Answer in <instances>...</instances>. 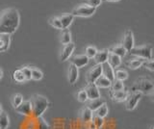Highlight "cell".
Masks as SVG:
<instances>
[{"mask_svg":"<svg viewBox=\"0 0 154 129\" xmlns=\"http://www.w3.org/2000/svg\"><path fill=\"white\" fill-rule=\"evenodd\" d=\"M19 21L20 17L17 9H5L0 13V34H14L19 26Z\"/></svg>","mask_w":154,"mask_h":129,"instance_id":"6da1fadb","label":"cell"},{"mask_svg":"<svg viewBox=\"0 0 154 129\" xmlns=\"http://www.w3.org/2000/svg\"><path fill=\"white\" fill-rule=\"evenodd\" d=\"M32 115L35 118H40L42 116V114L45 112V110L49 106V102L45 97L41 94L34 95L32 100Z\"/></svg>","mask_w":154,"mask_h":129,"instance_id":"7a4b0ae2","label":"cell"},{"mask_svg":"<svg viewBox=\"0 0 154 129\" xmlns=\"http://www.w3.org/2000/svg\"><path fill=\"white\" fill-rule=\"evenodd\" d=\"M154 90V86L151 80L146 78H140L135 81L134 86L132 87V91L142 93L143 94H152Z\"/></svg>","mask_w":154,"mask_h":129,"instance_id":"3957f363","label":"cell"},{"mask_svg":"<svg viewBox=\"0 0 154 129\" xmlns=\"http://www.w3.org/2000/svg\"><path fill=\"white\" fill-rule=\"evenodd\" d=\"M130 54L133 56H136L138 58L144 59V60H150L152 59V47L150 45H142L136 46L130 50Z\"/></svg>","mask_w":154,"mask_h":129,"instance_id":"277c9868","label":"cell"},{"mask_svg":"<svg viewBox=\"0 0 154 129\" xmlns=\"http://www.w3.org/2000/svg\"><path fill=\"white\" fill-rule=\"evenodd\" d=\"M95 12H96V8L91 7L89 5H86V4H82V5H79L73 9L71 15L73 17H88L93 16Z\"/></svg>","mask_w":154,"mask_h":129,"instance_id":"5b68a950","label":"cell"},{"mask_svg":"<svg viewBox=\"0 0 154 129\" xmlns=\"http://www.w3.org/2000/svg\"><path fill=\"white\" fill-rule=\"evenodd\" d=\"M142 97H143V94L140 92H137V91H132V92H130L126 100H125V108H126L128 111H132V110H134L137 107V105L140 100H141Z\"/></svg>","mask_w":154,"mask_h":129,"instance_id":"8992f818","label":"cell"},{"mask_svg":"<svg viewBox=\"0 0 154 129\" xmlns=\"http://www.w3.org/2000/svg\"><path fill=\"white\" fill-rule=\"evenodd\" d=\"M100 75H102V66L95 65L94 68H91L86 75V80L88 84H94L95 80L97 79Z\"/></svg>","mask_w":154,"mask_h":129,"instance_id":"52a82bcc","label":"cell"},{"mask_svg":"<svg viewBox=\"0 0 154 129\" xmlns=\"http://www.w3.org/2000/svg\"><path fill=\"white\" fill-rule=\"evenodd\" d=\"M122 45L125 48L126 52H130V50L134 47V37L131 30H127L125 32Z\"/></svg>","mask_w":154,"mask_h":129,"instance_id":"ba28073f","label":"cell"},{"mask_svg":"<svg viewBox=\"0 0 154 129\" xmlns=\"http://www.w3.org/2000/svg\"><path fill=\"white\" fill-rule=\"evenodd\" d=\"M84 90L87 94V97H88V100H93L100 97L99 89L94 84H87Z\"/></svg>","mask_w":154,"mask_h":129,"instance_id":"9c48e42d","label":"cell"},{"mask_svg":"<svg viewBox=\"0 0 154 129\" xmlns=\"http://www.w3.org/2000/svg\"><path fill=\"white\" fill-rule=\"evenodd\" d=\"M16 112L22 115V116H30L32 115V104L31 101L26 100V101H22V103L17 106V108H14Z\"/></svg>","mask_w":154,"mask_h":129,"instance_id":"30bf717a","label":"cell"},{"mask_svg":"<svg viewBox=\"0 0 154 129\" xmlns=\"http://www.w3.org/2000/svg\"><path fill=\"white\" fill-rule=\"evenodd\" d=\"M89 61H90V59L85 54L75 55L74 57H72L71 60H70L71 65L75 66L77 69L83 68V66H85L86 65H88L89 64Z\"/></svg>","mask_w":154,"mask_h":129,"instance_id":"8fae6325","label":"cell"},{"mask_svg":"<svg viewBox=\"0 0 154 129\" xmlns=\"http://www.w3.org/2000/svg\"><path fill=\"white\" fill-rule=\"evenodd\" d=\"M74 48H75V45L73 42H69V44H67L64 46V48H63L62 52H61V55H60V60L62 62H65L66 60L69 59V57L72 55V52L74 51Z\"/></svg>","mask_w":154,"mask_h":129,"instance_id":"7c38bea8","label":"cell"},{"mask_svg":"<svg viewBox=\"0 0 154 129\" xmlns=\"http://www.w3.org/2000/svg\"><path fill=\"white\" fill-rule=\"evenodd\" d=\"M102 66V75H104L108 80H110L111 82H113L115 80V71L114 69L107 62L101 65Z\"/></svg>","mask_w":154,"mask_h":129,"instance_id":"4fadbf2b","label":"cell"},{"mask_svg":"<svg viewBox=\"0 0 154 129\" xmlns=\"http://www.w3.org/2000/svg\"><path fill=\"white\" fill-rule=\"evenodd\" d=\"M58 18H59V20L61 21L63 29H67L72 23V21H73L74 17L72 16L71 14H64V15L58 17Z\"/></svg>","mask_w":154,"mask_h":129,"instance_id":"5bb4252c","label":"cell"},{"mask_svg":"<svg viewBox=\"0 0 154 129\" xmlns=\"http://www.w3.org/2000/svg\"><path fill=\"white\" fill-rule=\"evenodd\" d=\"M93 117H94V112L91 111L88 107L82 108L80 112V118L82 121L85 123H90L91 121V119H93Z\"/></svg>","mask_w":154,"mask_h":129,"instance_id":"9a60e30c","label":"cell"},{"mask_svg":"<svg viewBox=\"0 0 154 129\" xmlns=\"http://www.w3.org/2000/svg\"><path fill=\"white\" fill-rule=\"evenodd\" d=\"M108 54H109V50H107V49L97 51V53H96L94 56V61H95L96 65H102V64L106 63V62H107V59H108Z\"/></svg>","mask_w":154,"mask_h":129,"instance_id":"2e32d148","label":"cell"},{"mask_svg":"<svg viewBox=\"0 0 154 129\" xmlns=\"http://www.w3.org/2000/svg\"><path fill=\"white\" fill-rule=\"evenodd\" d=\"M129 94V92L127 91H117V92H111V97L114 100L116 101H119V102H122V101H125Z\"/></svg>","mask_w":154,"mask_h":129,"instance_id":"e0dca14e","label":"cell"},{"mask_svg":"<svg viewBox=\"0 0 154 129\" xmlns=\"http://www.w3.org/2000/svg\"><path fill=\"white\" fill-rule=\"evenodd\" d=\"M107 63L112 66L113 69H117L120 65H122V58L117 56V55L113 54V53H111V52H109Z\"/></svg>","mask_w":154,"mask_h":129,"instance_id":"ac0fdd59","label":"cell"},{"mask_svg":"<svg viewBox=\"0 0 154 129\" xmlns=\"http://www.w3.org/2000/svg\"><path fill=\"white\" fill-rule=\"evenodd\" d=\"M10 42H11V38L10 35L0 34V52H4L9 49Z\"/></svg>","mask_w":154,"mask_h":129,"instance_id":"d6986e66","label":"cell"},{"mask_svg":"<svg viewBox=\"0 0 154 129\" xmlns=\"http://www.w3.org/2000/svg\"><path fill=\"white\" fill-rule=\"evenodd\" d=\"M106 103V101H105V99H103V98H101V97H98V98H96V99H93V100H90V102H89V104H88V107L91 111H93V112H94V111H96L101 105H103V104H105Z\"/></svg>","mask_w":154,"mask_h":129,"instance_id":"ffe728a7","label":"cell"},{"mask_svg":"<svg viewBox=\"0 0 154 129\" xmlns=\"http://www.w3.org/2000/svg\"><path fill=\"white\" fill-rule=\"evenodd\" d=\"M77 79H78V69L75 66L70 65L69 69V84L73 85Z\"/></svg>","mask_w":154,"mask_h":129,"instance_id":"44dd1931","label":"cell"},{"mask_svg":"<svg viewBox=\"0 0 154 129\" xmlns=\"http://www.w3.org/2000/svg\"><path fill=\"white\" fill-rule=\"evenodd\" d=\"M94 84L97 88H110L111 85H112V82L106 78L104 75H100L99 77L95 80V82Z\"/></svg>","mask_w":154,"mask_h":129,"instance_id":"7402d4cb","label":"cell"},{"mask_svg":"<svg viewBox=\"0 0 154 129\" xmlns=\"http://www.w3.org/2000/svg\"><path fill=\"white\" fill-rule=\"evenodd\" d=\"M109 52H111V53H113L115 55L120 57V58L126 55V50H125V48L122 45H118L113 46L112 48L109 50Z\"/></svg>","mask_w":154,"mask_h":129,"instance_id":"603a6c76","label":"cell"},{"mask_svg":"<svg viewBox=\"0 0 154 129\" xmlns=\"http://www.w3.org/2000/svg\"><path fill=\"white\" fill-rule=\"evenodd\" d=\"M144 61V59H141V58H137L134 60H129L126 62V66L129 69H137L139 68H141L143 66V62Z\"/></svg>","mask_w":154,"mask_h":129,"instance_id":"cb8c5ba5","label":"cell"},{"mask_svg":"<svg viewBox=\"0 0 154 129\" xmlns=\"http://www.w3.org/2000/svg\"><path fill=\"white\" fill-rule=\"evenodd\" d=\"M109 114V108L107 106V104H103L101 105V106L96 110V111H94V116L96 117H99L101 118H104L107 115Z\"/></svg>","mask_w":154,"mask_h":129,"instance_id":"d4e9b609","label":"cell"},{"mask_svg":"<svg viewBox=\"0 0 154 129\" xmlns=\"http://www.w3.org/2000/svg\"><path fill=\"white\" fill-rule=\"evenodd\" d=\"M61 42L64 45L71 42V33L69 29H63L61 35Z\"/></svg>","mask_w":154,"mask_h":129,"instance_id":"484cf974","label":"cell"},{"mask_svg":"<svg viewBox=\"0 0 154 129\" xmlns=\"http://www.w3.org/2000/svg\"><path fill=\"white\" fill-rule=\"evenodd\" d=\"M9 126V116L6 112L0 114V129H7Z\"/></svg>","mask_w":154,"mask_h":129,"instance_id":"4316f807","label":"cell"},{"mask_svg":"<svg viewBox=\"0 0 154 129\" xmlns=\"http://www.w3.org/2000/svg\"><path fill=\"white\" fill-rule=\"evenodd\" d=\"M128 78V73L126 70L124 69H117L115 72V79L119 80V81H123L126 80Z\"/></svg>","mask_w":154,"mask_h":129,"instance_id":"83f0119b","label":"cell"},{"mask_svg":"<svg viewBox=\"0 0 154 129\" xmlns=\"http://www.w3.org/2000/svg\"><path fill=\"white\" fill-rule=\"evenodd\" d=\"M111 88H112V91L111 92H117V91H122L124 90V85H123V82L122 81H119V80H117L115 79L113 82H112V85H111Z\"/></svg>","mask_w":154,"mask_h":129,"instance_id":"f1b7e54d","label":"cell"},{"mask_svg":"<svg viewBox=\"0 0 154 129\" xmlns=\"http://www.w3.org/2000/svg\"><path fill=\"white\" fill-rule=\"evenodd\" d=\"M43 77V74L41 69L36 68H31V79L38 81Z\"/></svg>","mask_w":154,"mask_h":129,"instance_id":"f546056e","label":"cell"},{"mask_svg":"<svg viewBox=\"0 0 154 129\" xmlns=\"http://www.w3.org/2000/svg\"><path fill=\"white\" fill-rule=\"evenodd\" d=\"M23 101V97L20 94H16L14 95H13L12 97V105L14 106V108H17V106H19Z\"/></svg>","mask_w":154,"mask_h":129,"instance_id":"4dcf8cb0","label":"cell"},{"mask_svg":"<svg viewBox=\"0 0 154 129\" xmlns=\"http://www.w3.org/2000/svg\"><path fill=\"white\" fill-rule=\"evenodd\" d=\"M13 78L14 81H17V82H18V83H22L25 81V77H24V75L22 74L20 69H17V70L14 71Z\"/></svg>","mask_w":154,"mask_h":129,"instance_id":"1f68e13d","label":"cell"},{"mask_svg":"<svg viewBox=\"0 0 154 129\" xmlns=\"http://www.w3.org/2000/svg\"><path fill=\"white\" fill-rule=\"evenodd\" d=\"M97 53V49L94 46H87L85 49V55L88 57L89 59L94 58L95 54Z\"/></svg>","mask_w":154,"mask_h":129,"instance_id":"d6a6232c","label":"cell"},{"mask_svg":"<svg viewBox=\"0 0 154 129\" xmlns=\"http://www.w3.org/2000/svg\"><path fill=\"white\" fill-rule=\"evenodd\" d=\"M48 22H49V24H50L52 27L57 28V29H60V30H63V27H62V24H61V21L59 20V18H58V17H54L49 18V20H48Z\"/></svg>","mask_w":154,"mask_h":129,"instance_id":"836d02e7","label":"cell"},{"mask_svg":"<svg viewBox=\"0 0 154 129\" xmlns=\"http://www.w3.org/2000/svg\"><path fill=\"white\" fill-rule=\"evenodd\" d=\"M77 100L82 103H85L88 101V97H87L85 90H81L78 92V94H77Z\"/></svg>","mask_w":154,"mask_h":129,"instance_id":"e575fe53","label":"cell"},{"mask_svg":"<svg viewBox=\"0 0 154 129\" xmlns=\"http://www.w3.org/2000/svg\"><path fill=\"white\" fill-rule=\"evenodd\" d=\"M91 122L94 123V125L95 127H101L104 124V119L103 118H101L99 117H96L94 115V117H93V119H91Z\"/></svg>","mask_w":154,"mask_h":129,"instance_id":"d590c367","label":"cell"},{"mask_svg":"<svg viewBox=\"0 0 154 129\" xmlns=\"http://www.w3.org/2000/svg\"><path fill=\"white\" fill-rule=\"evenodd\" d=\"M101 2H102V0H84V4L94 8H97L101 4Z\"/></svg>","mask_w":154,"mask_h":129,"instance_id":"8d00e7d4","label":"cell"},{"mask_svg":"<svg viewBox=\"0 0 154 129\" xmlns=\"http://www.w3.org/2000/svg\"><path fill=\"white\" fill-rule=\"evenodd\" d=\"M22 74L25 77V80H31V68L29 66H23V68L20 69Z\"/></svg>","mask_w":154,"mask_h":129,"instance_id":"74e56055","label":"cell"},{"mask_svg":"<svg viewBox=\"0 0 154 129\" xmlns=\"http://www.w3.org/2000/svg\"><path fill=\"white\" fill-rule=\"evenodd\" d=\"M143 66L146 69H149L150 71H153L154 70V66H153V60L152 59H150V60H144L143 62Z\"/></svg>","mask_w":154,"mask_h":129,"instance_id":"f35d334b","label":"cell"},{"mask_svg":"<svg viewBox=\"0 0 154 129\" xmlns=\"http://www.w3.org/2000/svg\"><path fill=\"white\" fill-rule=\"evenodd\" d=\"M38 118V129H49V126H48V124L45 121V119H43L42 117L40 118Z\"/></svg>","mask_w":154,"mask_h":129,"instance_id":"ab89813d","label":"cell"},{"mask_svg":"<svg viewBox=\"0 0 154 129\" xmlns=\"http://www.w3.org/2000/svg\"><path fill=\"white\" fill-rule=\"evenodd\" d=\"M2 76H3V71H2V69H0V79L2 78Z\"/></svg>","mask_w":154,"mask_h":129,"instance_id":"60d3db41","label":"cell"},{"mask_svg":"<svg viewBox=\"0 0 154 129\" xmlns=\"http://www.w3.org/2000/svg\"><path fill=\"white\" fill-rule=\"evenodd\" d=\"M105 1H109V2H117V1H119V0H105Z\"/></svg>","mask_w":154,"mask_h":129,"instance_id":"b9f144b4","label":"cell"},{"mask_svg":"<svg viewBox=\"0 0 154 129\" xmlns=\"http://www.w3.org/2000/svg\"><path fill=\"white\" fill-rule=\"evenodd\" d=\"M3 112V110H2V105H1V103H0V114H1Z\"/></svg>","mask_w":154,"mask_h":129,"instance_id":"7bdbcfd3","label":"cell"}]
</instances>
